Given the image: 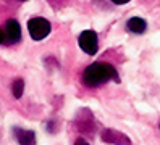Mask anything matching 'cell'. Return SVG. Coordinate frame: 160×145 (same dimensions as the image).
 I'll return each instance as SVG.
<instances>
[{"label":"cell","instance_id":"8","mask_svg":"<svg viewBox=\"0 0 160 145\" xmlns=\"http://www.w3.org/2000/svg\"><path fill=\"white\" fill-rule=\"evenodd\" d=\"M23 90H24V81L23 79H15L13 85H12V92L15 95V99H20L23 95Z\"/></svg>","mask_w":160,"mask_h":145},{"label":"cell","instance_id":"5","mask_svg":"<svg viewBox=\"0 0 160 145\" xmlns=\"http://www.w3.org/2000/svg\"><path fill=\"white\" fill-rule=\"evenodd\" d=\"M102 139L108 143H115V145H131V140L126 135L115 131V129H103L102 131Z\"/></svg>","mask_w":160,"mask_h":145},{"label":"cell","instance_id":"9","mask_svg":"<svg viewBox=\"0 0 160 145\" xmlns=\"http://www.w3.org/2000/svg\"><path fill=\"white\" fill-rule=\"evenodd\" d=\"M110 2H113V3H117V5H123V3H128L129 0H110Z\"/></svg>","mask_w":160,"mask_h":145},{"label":"cell","instance_id":"7","mask_svg":"<svg viewBox=\"0 0 160 145\" xmlns=\"http://www.w3.org/2000/svg\"><path fill=\"white\" fill-rule=\"evenodd\" d=\"M128 29L131 32H134V34H142L146 31V27H147V23H146V19L142 18H131L129 21L126 23Z\"/></svg>","mask_w":160,"mask_h":145},{"label":"cell","instance_id":"2","mask_svg":"<svg viewBox=\"0 0 160 145\" xmlns=\"http://www.w3.org/2000/svg\"><path fill=\"white\" fill-rule=\"evenodd\" d=\"M28 31L34 41H42L50 32V23L45 18H32L28 23Z\"/></svg>","mask_w":160,"mask_h":145},{"label":"cell","instance_id":"11","mask_svg":"<svg viewBox=\"0 0 160 145\" xmlns=\"http://www.w3.org/2000/svg\"><path fill=\"white\" fill-rule=\"evenodd\" d=\"M76 145H88V143H86V142H82V140H79V142H78Z\"/></svg>","mask_w":160,"mask_h":145},{"label":"cell","instance_id":"10","mask_svg":"<svg viewBox=\"0 0 160 145\" xmlns=\"http://www.w3.org/2000/svg\"><path fill=\"white\" fill-rule=\"evenodd\" d=\"M5 42V34H3V31L0 29V44H3Z\"/></svg>","mask_w":160,"mask_h":145},{"label":"cell","instance_id":"1","mask_svg":"<svg viewBox=\"0 0 160 145\" xmlns=\"http://www.w3.org/2000/svg\"><path fill=\"white\" fill-rule=\"evenodd\" d=\"M110 79L118 81L115 68L108 63H100V61L92 63L82 73V82L88 87H97L100 84H105Z\"/></svg>","mask_w":160,"mask_h":145},{"label":"cell","instance_id":"4","mask_svg":"<svg viewBox=\"0 0 160 145\" xmlns=\"http://www.w3.org/2000/svg\"><path fill=\"white\" fill-rule=\"evenodd\" d=\"M5 42L7 44H16L21 39V26L16 19H10L5 24Z\"/></svg>","mask_w":160,"mask_h":145},{"label":"cell","instance_id":"6","mask_svg":"<svg viewBox=\"0 0 160 145\" xmlns=\"http://www.w3.org/2000/svg\"><path fill=\"white\" fill-rule=\"evenodd\" d=\"M15 137L20 145H36V132L26 129H15Z\"/></svg>","mask_w":160,"mask_h":145},{"label":"cell","instance_id":"12","mask_svg":"<svg viewBox=\"0 0 160 145\" xmlns=\"http://www.w3.org/2000/svg\"><path fill=\"white\" fill-rule=\"evenodd\" d=\"M21 2H24V0H21Z\"/></svg>","mask_w":160,"mask_h":145},{"label":"cell","instance_id":"3","mask_svg":"<svg viewBox=\"0 0 160 145\" xmlns=\"http://www.w3.org/2000/svg\"><path fill=\"white\" fill-rule=\"evenodd\" d=\"M78 42H79V47L82 52H86L88 55H96L97 47H99V39L94 31H91V29L89 31H82Z\"/></svg>","mask_w":160,"mask_h":145}]
</instances>
